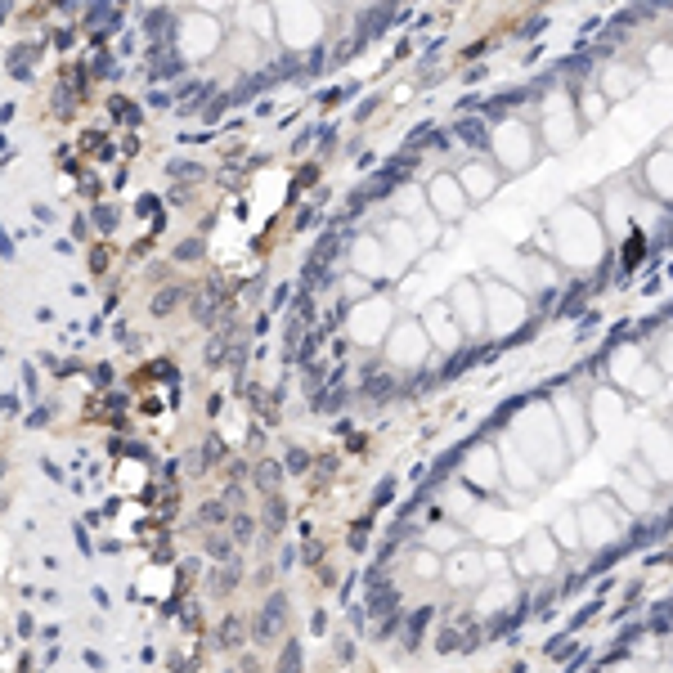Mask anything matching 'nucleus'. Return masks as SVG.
<instances>
[{
  "label": "nucleus",
  "instance_id": "nucleus-1",
  "mask_svg": "<svg viewBox=\"0 0 673 673\" xmlns=\"http://www.w3.org/2000/svg\"><path fill=\"white\" fill-rule=\"evenodd\" d=\"M552 234L561 242V256L570 261V269H593L597 261H602V225L593 220L588 206H566L557 220H552Z\"/></svg>",
  "mask_w": 673,
  "mask_h": 673
},
{
  "label": "nucleus",
  "instance_id": "nucleus-2",
  "mask_svg": "<svg viewBox=\"0 0 673 673\" xmlns=\"http://www.w3.org/2000/svg\"><path fill=\"white\" fill-rule=\"evenodd\" d=\"M642 180L651 185V198L665 202L669 211H673V153H669V149H660L651 162L642 166Z\"/></svg>",
  "mask_w": 673,
  "mask_h": 673
},
{
  "label": "nucleus",
  "instance_id": "nucleus-3",
  "mask_svg": "<svg viewBox=\"0 0 673 673\" xmlns=\"http://www.w3.org/2000/svg\"><path fill=\"white\" fill-rule=\"evenodd\" d=\"M171 27H175V18H171V9H153V14H144V32L153 36L157 45L171 36Z\"/></svg>",
  "mask_w": 673,
  "mask_h": 673
},
{
  "label": "nucleus",
  "instance_id": "nucleus-4",
  "mask_svg": "<svg viewBox=\"0 0 673 673\" xmlns=\"http://www.w3.org/2000/svg\"><path fill=\"white\" fill-rule=\"evenodd\" d=\"M436 202H440V211H449V216L467 206V198H458V185H454V180H440V185H436Z\"/></svg>",
  "mask_w": 673,
  "mask_h": 673
},
{
  "label": "nucleus",
  "instance_id": "nucleus-5",
  "mask_svg": "<svg viewBox=\"0 0 673 673\" xmlns=\"http://www.w3.org/2000/svg\"><path fill=\"white\" fill-rule=\"evenodd\" d=\"M283 606H288L283 597H269V606L261 610V629H256V633H261V638H274V633H278V619H283Z\"/></svg>",
  "mask_w": 673,
  "mask_h": 673
},
{
  "label": "nucleus",
  "instance_id": "nucleus-6",
  "mask_svg": "<svg viewBox=\"0 0 673 673\" xmlns=\"http://www.w3.org/2000/svg\"><path fill=\"white\" fill-rule=\"evenodd\" d=\"M454 130H458V140H462V144H471V149H485V144H489V135H485V126H481V121H476V117L458 121Z\"/></svg>",
  "mask_w": 673,
  "mask_h": 673
},
{
  "label": "nucleus",
  "instance_id": "nucleus-7",
  "mask_svg": "<svg viewBox=\"0 0 673 673\" xmlns=\"http://www.w3.org/2000/svg\"><path fill=\"white\" fill-rule=\"evenodd\" d=\"M180 72H185V63H180V58H153L149 81H166V77H180Z\"/></svg>",
  "mask_w": 673,
  "mask_h": 673
},
{
  "label": "nucleus",
  "instance_id": "nucleus-8",
  "mask_svg": "<svg viewBox=\"0 0 673 673\" xmlns=\"http://www.w3.org/2000/svg\"><path fill=\"white\" fill-rule=\"evenodd\" d=\"M108 113H113V117H121L126 126H135V121H140V113H135V104H130V99H121V94H113V99H108Z\"/></svg>",
  "mask_w": 673,
  "mask_h": 673
},
{
  "label": "nucleus",
  "instance_id": "nucleus-9",
  "mask_svg": "<svg viewBox=\"0 0 673 673\" xmlns=\"http://www.w3.org/2000/svg\"><path fill=\"white\" fill-rule=\"evenodd\" d=\"M278 673H301V646L297 642L283 646V655H278Z\"/></svg>",
  "mask_w": 673,
  "mask_h": 673
},
{
  "label": "nucleus",
  "instance_id": "nucleus-10",
  "mask_svg": "<svg viewBox=\"0 0 673 673\" xmlns=\"http://www.w3.org/2000/svg\"><path fill=\"white\" fill-rule=\"evenodd\" d=\"M256 485L269 489V494L278 489V467H274V462H261V467H256Z\"/></svg>",
  "mask_w": 673,
  "mask_h": 673
},
{
  "label": "nucleus",
  "instance_id": "nucleus-11",
  "mask_svg": "<svg viewBox=\"0 0 673 673\" xmlns=\"http://www.w3.org/2000/svg\"><path fill=\"white\" fill-rule=\"evenodd\" d=\"M94 225H99V234H113L117 229V206H94Z\"/></svg>",
  "mask_w": 673,
  "mask_h": 673
},
{
  "label": "nucleus",
  "instance_id": "nucleus-12",
  "mask_svg": "<svg viewBox=\"0 0 673 673\" xmlns=\"http://www.w3.org/2000/svg\"><path fill=\"white\" fill-rule=\"evenodd\" d=\"M198 256H202V238H189L175 247V261H198Z\"/></svg>",
  "mask_w": 673,
  "mask_h": 673
},
{
  "label": "nucleus",
  "instance_id": "nucleus-13",
  "mask_svg": "<svg viewBox=\"0 0 673 673\" xmlns=\"http://www.w3.org/2000/svg\"><path fill=\"white\" fill-rule=\"evenodd\" d=\"M175 301H180V292H162V297L153 301V314H171V310H175Z\"/></svg>",
  "mask_w": 673,
  "mask_h": 673
},
{
  "label": "nucleus",
  "instance_id": "nucleus-14",
  "mask_svg": "<svg viewBox=\"0 0 673 673\" xmlns=\"http://www.w3.org/2000/svg\"><path fill=\"white\" fill-rule=\"evenodd\" d=\"M602 108H606L602 94H588V99H584V117H588V121H593V117H602Z\"/></svg>",
  "mask_w": 673,
  "mask_h": 673
},
{
  "label": "nucleus",
  "instance_id": "nucleus-15",
  "mask_svg": "<svg viewBox=\"0 0 673 673\" xmlns=\"http://www.w3.org/2000/svg\"><path fill=\"white\" fill-rule=\"evenodd\" d=\"M225 104H229V94H220V99H211V104L202 108V117H206V121H216L220 113H225Z\"/></svg>",
  "mask_w": 673,
  "mask_h": 673
},
{
  "label": "nucleus",
  "instance_id": "nucleus-16",
  "mask_svg": "<svg viewBox=\"0 0 673 673\" xmlns=\"http://www.w3.org/2000/svg\"><path fill=\"white\" fill-rule=\"evenodd\" d=\"M0 256H5V261H14V238L5 234V225H0Z\"/></svg>",
  "mask_w": 673,
  "mask_h": 673
},
{
  "label": "nucleus",
  "instance_id": "nucleus-17",
  "mask_svg": "<svg viewBox=\"0 0 673 673\" xmlns=\"http://www.w3.org/2000/svg\"><path fill=\"white\" fill-rule=\"evenodd\" d=\"M166 171H171V175H198V166H193V162H171Z\"/></svg>",
  "mask_w": 673,
  "mask_h": 673
},
{
  "label": "nucleus",
  "instance_id": "nucleus-18",
  "mask_svg": "<svg viewBox=\"0 0 673 673\" xmlns=\"http://www.w3.org/2000/svg\"><path fill=\"white\" fill-rule=\"evenodd\" d=\"M202 517H206V521H225V507H220V503H206Z\"/></svg>",
  "mask_w": 673,
  "mask_h": 673
},
{
  "label": "nucleus",
  "instance_id": "nucleus-19",
  "mask_svg": "<svg viewBox=\"0 0 673 673\" xmlns=\"http://www.w3.org/2000/svg\"><path fill=\"white\" fill-rule=\"evenodd\" d=\"M211 557H220V561L229 557V543H225V538H211Z\"/></svg>",
  "mask_w": 673,
  "mask_h": 673
},
{
  "label": "nucleus",
  "instance_id": "nucleus-20",
  "mask_svg": "<svg viewBox=\"0 0 673 673\" xmlns=\"http://www.w3.org/2000/svg\"><path fill=\"white\" fill-rule=\"evenodd\" d=\"M220 454H225V449H220V440H206V462H216Z\"/></svg>",
  "mask_w": 673,
  "mask_h": 673
},
{
  "label": "nucleus",
  "instance_id": "nucleus-21",
  "mask_svg": "<svg viewBox=\"0 0 673 673\" xmlns=\"http://www.w3.org/2000/svg\"><path fill=\"white\" fill-rule=\"evenodd\" d=\"M225 642H238V619H225Z\"/></svg>",
  "mask_w": 673,
  "mask_h": 673
},
{
  "label": "nucleus",
  "instance_id": "nucleus-22",
  "mask_svg": "<svg viewBox=\"0 0 673 673\" xmlns=\"http://www.w3.org/2000/svg\"><path fill=\"white\" fill-rule=\"evenodd\" d=\"M660 364H665V369L673 373V346H665V350H660Z\"/></svg>",
  "mask_w": 673,
  "mask_h": 673
},
{
  "label": "nucleus",
  "instance_id": "nucleus-23",
  "mask_svg": "<svg viewBox=\"0 0 673 673\" xmlns=\"http://www.w3.org/2000/svg\"><path fill=\"white\" fill-rule=\"evenodd\" d=\"M5 14H9V0H0V23H5Z\"/></svg>",
  "mask_w": 673,
  "mask_h": 673
},
{
  "label": "nucleus",
  "instance_id": "nucleus-24",
  "mask_svg": "<svg viewBox=\"0 0 673 673\" xmlns=\"http://www.w3.org/2000/svg\"><path fill=\"white\" fill-rule=\"evenodd\" d=\"M665 149H669V153H673V130H669V135H665Z\"/></svg>",
  "mask_w": 673,
  "mask_h": 673
}]
</instances>
